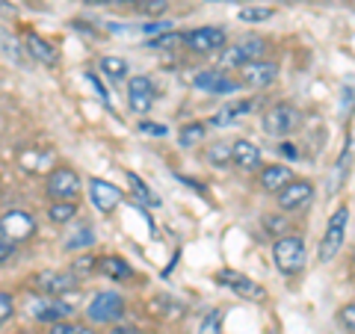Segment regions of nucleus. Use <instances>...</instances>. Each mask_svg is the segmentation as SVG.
I'll return each instance as SVG.
<instances>
[{"instance_id":"nucleus-1","label":"nucleus","mask_w":355,"mask_h":334,"mask_svg":"<svg viewBox=\"0 0 355 334\" xmlns=\"http://www.w3.org/2000/svg\"><path fill=\"white\" fill-rule=\"evenodd\" d=\"M266 51H270V42H266L263 36H246V39H240L234 42L231 48L222 51V69H243V65H249V62H258L266 57Z\"/></svg>"},{"instance_id":"nucleus-2","label":"nucleus","mask_w":355,"mask_h":334,"mask_svg":"<svg viewBox=\"0 0 355 334\" xmlns=\"http://www.w3.org/2000/svg\"><path fill=\"white\" fill-rule=\"evenodd\" d=\"M272 258L279 272L284 275H296L305 266V240L296 237V234H287V237H279L272 246Z\"/></svg>"},{"instance_id":"nucleus-3","label":"nucleus","mask_w":355,"mask_h":334,"mask_svg":"<svg viewBox=\"0 0 355 334\" xmlns=\"http://www.w3.org/2000/svg\"><path fill=\"white\" fill-rule=\"evenodd\" d=\"M347 225H349V207L343 204V207H338L335 213H331L323 240H320V263L335 261V254L343 246V237H347Z\"/></svg>"},{"instance_id":"nucleus-4","label":"nucleus","mask_w":355,"mask_h":334,"mask_svg":"<svg viewBox=\"0 0 355 334\" xmlns=\"http://www.w3.org/2000/svg\"><path fill=\"white\" fill-rule=\"evenodd\" d=\"M125 299H121L119 293L107 290V293H98L92 302H89L86 308V317L92 322H101V326H113V322H119L121 317H125Z\"/></svg>"},{"instance_id":"nucleus-5","label":"nucleus","mask_w":355,"mask_h":334,"mask_svg":"<svg viewBox=\"0 0 355 334\" xmlns=\"http://www.w3.org/2000/svg\"><path fill=\"white\" fill-rule=\"evenodd\" d=\"M0 234L9 243H24L36 234V219H33L27 210H6L0 216Z\"/></svg>"},{"instance_id":"nucleus-6","label":"nucleus","mask_w":355,"mask_h":334,"mask_svg":"<svg viewBox=\"0 0 355 334\" xmlns=\"http://www.w3.org/2000/svg\"><path fill=\"white\" fill-rule=\"evenodd\" d=\"M80 284V278L69 270H44L33 278V287L44 296H62V293H71L74 287Z\"/></svg>"},{"instance_id":"nucleus-7","label":"nucleus","mask_w":355,"mask_h":334,"mask_svg":"<svg viewBox=\"0 0 355 334\" xmlns=\"http://www.w3.org/2000/svg\"><path fill=\"white\" fill-rule=\"evenodd\" d=\"M44 189H48V195L53 198V202H71L74 195H80V177H77L74 169H65V166H60V169H53L48 175V184H44Z\"/></svg>"},{"instance_id":"nucleus-8","label":"nucleus","mask_w":355,"mask_h":334,"mask_svg":"<svg viewBox=\"0 0 355 334\" xmlns=\"http://www.w3.org/2000/svg\"><path fill=\"white\" fill-rule=\"evenodd\" d=\"M216 284L228 287V290H234V293L243 296V299H252V302H263V299H266L263 287H261L258 281H252L249 275L237 272V270H219V272H216Z\"/></svg>"},{"instance_id":"nucleus-9","label":"nucleus","mask_w":355,"mask_h":334,"mask_svg":"<svg viewBox=\"0 0 355 334\" xmlns=\"http://www.w3.org/2000/svg\"><path fill=\"white\" fill-rule=\"evenodd\" d=\"M299 109L291 107V104H275L270 113L263 116V130L270 133V137H287V133H293L299 128Z\"/></svg>"},{"instance_id":"nucleus-10","label":"nucleus","mask_w":355,"mask_h":334,"mask_svg":"<svg viewBox=\"0 0 355 334\" xmlns=\"http://www.w3.org/2000/svg\"><path fill=\"white\" fill-rule=\"evenodd\" d=\"M30 314L33 319H39V322H65L71 314H74V305L71 302H65V299L60 296H44V299H36V302L30 305Z\"/></svg>"},{"instance_id":"nucleus-11","label":"nucleus","mask_w":355,"mask_h":334,"mask_svg":"<svg viewBox=\"0 0 355 334\" xmlns=\"http://www.w3.org/2000/svg\"><path fill=\"white\" fill-rule=\"evenodd\" d=\"M184 44L196 53H214L225 44V30L222 27H198L184 33Z\"/></svg>"},{"instance_id":"nucleus-12","label":"nucleus","mask_w":355,"mask_h":334,"mask_svg":"<svg viewBox=\"0 0 355 334\" xmlns=\"http://www.w3.org/2000/svg\"><path fill=\"white\" fill-rule=\"evenodd\" d=\"M193 86L202 89V92H210V95H231L240 89L237 80H231V77L219 69H205V71L193 74Z\"/></svg>"},{"instance_id":"nucleus-13","label":"nucleus","mask_w":355,"mask_h":334,"mask_svg":"<svg viewBox=\"0 0 355 334\" xmlns=\"http://www.w3.org/2000/svg\"><path fill=\"white\" fill-rule=\"evenodd\" d=\"M89 198H92V204L101 213H113L121 204V189L116 184H107L101 177H95V181H89Z\"/></svg>"},{"instance_id":"nucleus-14","label":"nucleus","mask_w":355,"mask_h":334,"mask_svg":"<svg viewBox=\"0 0 355 334\" xmlns=\"http://www.w3.org/2000/svg\"><path fill=\"white\" fill-rule=\"evenodd\" d=\"M128 107L133 109V113H148V109L154 107V83L148 80V77H130L128 83Z\"/></svg>"},{"instance_id":"nucleus-15","label":"nucleus","mask_w":355,"mask_h":334,"mask_svg":"<svg viewBox=\"0 0 355 334\" xmlns=\"http://www.w3.org/2000/svg\"><path fill=\"white\" fill-rule=\"evenodd\" d=\"M275 198H279L282 210H299V207H305L311 198H314V184H311V181H296V177H293V181L287 184Z\"/></svg>"},{"instance_id":"nucleus-16","label":"nucleus","mask_w":355,"mask_h":334,"mask_svg":"<svg viewBox=\"0 0 355 334\" xmlns=\"http://www.w3.org/2000/svg\"><path fill=\"white\" fill-rule=\"evenodd\" d=\"M275 77H279V65L270 60L243 65V83L246 86H270V83H275Z\"/></svg>"},{"instance_id":"nucleus-17","label":"nucleus","mask_w":355,"mask_h":334,"mask_svg":"<svg viewBox=\"0 0 355 334\" xmlns=\"http://www.w3.org/2000/svg\"><path fill=\"white\" fill-rule=\"evenodd\" d=\"M231 157H234V166L243 172H254L261 169V148L254 146L249 139H237L234 146H231Z\"/></svg>"},{"instance_id":"nucleus-18","label":"nucleus","mask_w":355,"mask_h":334,"mask_svg":"<svg viewBox=\"0 0 355 334\" xmlns=\"http://www.w3.org/2000/svg\"><path fill=\"white\" fill-rule=\"evenodd\" d=\"M24 44H27V51H30V57L36 60V62H42V65H57L60 62V53L53 51V44H48L42 36H36V33H27L24 36Z\"/></svg>"},{"instance_id":"nucleus-19","label":"nucleus","mask_w":355,"mask_h":334,"mask_svg":"<svg viewBox=\"0 0 355 334\" xmlns=\"http://www.w3.org/2000/svg\"><path fill=\"white\" fill-rule=\"evenodd\" d=\"M291 181H293V172L287 169V166H282V163L266 166V169L261 172V186L266 189V193H275V195H279Z\"/></svg>"},{"instance_id":"nucleus-20","label":"nucleus","mask_w":355,"mask_h":334,"mask_svg":"<svg viewBox=\"0 0 355 334\" xmlns=\"http://www.w3.org/2000/svg\"><path fill=\"white\" fill-rule=\"evenodd\" d=\"M252 109H254V101H249V98H243V101H231L228 107H222L219 113L214 116V125H219V128L237 125V121H240L243 116H249Z\"/></svg>"},{"instance_id":"nucleus-21","label":"nucleus","mask_w":355,"mask_h":334,"mask_svg":"<svg viewBox=\"0 0 355 334\" xmlns=\"http://www.w3.org/2000/svg\"><path fill=\"white\" fill-rule=\"evenodd\" d=\"M98 272L107 275V278H113V281H125V278L133 275L130 263H125L121 258H116V254H110V258H101V261H98Z\"/></svg>"},{"instance_id":"nucleus-22","label":"nucleus","mask_w":355,"mask_h":334,"mask_svg":"<svg viewBox=\"0 0 355 334\" xmlns=\"http://www.w3.org/2000/svg\"><path fill=\"white\" fill-rule=\"evenodd\" d=\"M95 243V231L89 228V225H77L69 237H65V252H80V249H89Z\"/></svg>"},{"instance_id":"nucleus-23","label":"nucleus","mask_w":355,"mask_h":334,"mask_svg":"<svg viewBox=\"0 0 355 334\" xmlns=\"http://www.w3.org/2000/svg\"><path fill=\"white\" fill-rule=\"evenodd\" d=\"M128 184H130V189H133V195L139 198V202H146V204H151V207H160V198L151 193V189L142 184V177L139 175H133V172H128Z\"/></svg>"},{"instance_id":"nucleus-24","label":"nucleus","mask_w":355,"mask_h":334,"mask_svg":"<svg viewBox=\"0 0 355 334\" xmlns=\"http://www.w3.org/2000/svg\"><path fill=\"white\" fill-rule=\"evenodd\" d=\"M202 139H205V125H202V121H193V125L181 128V133H178V142H181V148H193Z\"/></svg>"},{"instance_id":"nucleus-25","label":"nucleus","mask_w":355,"mask_h":334,"mask_svg":"<svg viewBox=\"0 0 355 334\" xmlns=\"http://www.w3.org/2000/svg\"><path fill=\"white\" fill-rule=\"evenodd\" d=\"M48 216H51V222H57V225H65V222H71L77 216V207L71 202H53Z\"/></svg>"},{"instance_id":"nucleus-26","label":"nucleus","mask_w":355,"mask_h":334,"mask_svg":"<svg viewBox=\"0 0 355 334\" xmlns=\"http://www.w3.org/2000/svg\"><path fill=\"white\" fill-rule=\"evenodd\" d=\"M101 71L110 77V80H121L128 74V62L121 57H104L101 60Z\"/></svg>"},{"instance_id":"nucleus-27","label":"nucleus","mask_w":355,"mask_h":334,"mask_svg":"<svg viewBox=\"0 0 355 334\" xmlns=\"http://www.w3.org/2000/svg\"><path fill=\"white\" fill-rule=\"evenodd\" d=\"M207 160L219 166V169H225L228 163H234V157H231V146H225V142H216V146L207 148Z\"/></svg>"},{"instance_id":"nucleus-28","label":"nucleus","mask_w":355,"mask_h":334,"mask_svg":"<svg viewBox=\"0 0 355 334\" xmlns=\"http://www.w3.org/2000/svg\"><path fill=\"white\" fill-rule=\"evenodd\" d=\"M151 51H166V48H181L184 44V33H163V36H154L151 42Z\"/></svg>"},{"instance_id":"nucleus-29","label":"nucleus","mask_w":355,"mask_h":334,"mask_svg":"<svg viewBox=\"0 0 355 334\" xmlns=\"http://www.w3.org/2000/svg\"><path fill=\"white\" fill-rule=\"evenodd\" d=\"M266 18H272L270 6H246V9H240V21H246V24H258V21H266Z\"/></svg>"},{"instance_id":"nucleus-30","label":"nucleus","mask_w":355,"mask_h":334,"mask_svg":"<svg viewBox=\"0 0 355 334\" xmlns=\"http://www.w3.org/2000/svg\"><path fill=\"white\" fill-rule=\"evenodd\" d=\"M198 334H222V310H210L198 322Z\"/></svg>"},{"instance_id":"nucleus-31","label":"nucleus","mask_w":355,"mask_h":334,"mask_svg":"<svg viewBox=\"0 0 355 334\" xmlns=\"http://www.w3.org/2000/svg\"><path fill=\"white\" fill-rule=\"evenodd\" d=\"M48 334H95L89 326H74V322H53V326L48 328Z\"/></svg>"},{"instance_id":"nucleus-32","label":"nucleus","mask_w":355,"mask_h":334,"mask_svg":"<svg viewBox=\"0 0 355 334\" xmlns=\"http://www.w3.org/2000/svg\"><path fill=\"white\" fill-rule=\"evenodd\" d=\"M139 12H146V15H163L166 9H169V3L166 0H139Z\"/></svg>"},{"instance_id":"nucleus-33","label":"nucleus","mask_w":355,"mask_h":334,"mask_svg":"<svg viewBox=\"0 0 355 334\" xmlns=\"http://www.w3.org/2000/svg\"><path fill=\"white\" fill-rule=\"evenodd\" d=\"M71 272H74L77 278H80V275H92V272H98V261H95V258H80V261H74Z\"/></svg>"},{"instance_id":"nucleus-34","label":"nucleus","mask_w":355,"mask_h":334,"mask_svg":"<svg viewBox=\"0 0 355 334\" xmlns=\"http://www.w3.org/2000/svg\"><path fill=\"white\" fill-rule=\"evenodd\" d=\"M338 319H340V326H343V328L355 334V302L343 305V308H340V317H338Z\"/></svg>"},{"instance_id":"nucleus-35","label":"nucleus","mask_w":355,"mask_h":334,"mask_svg":"<svg viewBox=\"0 0 355 334\" xmlns=\"http://www.w3.org/2000/svg\"><path fill=\"white\" fill-rule=\"evenodd\" d=\"M15 314V302H12V296L9 293H0V326H3V322L9 319Z\"/></svg>"},{"instance_id":"nucleus-36","label":"nucleus","mask_w":355,"mask_h":334,"mask_svg":"<svg viewBox=\"0 0 355 334\" xmlns=\"http://www.w3.org/2000/svg\"><path fill=\"white\" fill-rule=\"evenodd\" d=\"M142 33H146V36H163V33H169V24H166V21H154V24H146L142 27Z\"/></svg>"},{"instance_id":"nucleus-37","label":"nucleus","mask_w":355,"mask_h":334,"mask_svg":"<svg viewBox=\"0 0 355 334\" xmlns=\"http://www.w3.org/2000/svg\"><path fill=\"white\" fill-rule=\"evenodd\" d=\"M15 254V243H9V240H0V263H6L9 258Z\"/></svg>"},{"instance_id":"nucleus-38","label":"nucleus","mask_w":355,"mask_h":334,"mask_svg":"<svg viewBox=\"0 0 355 334\" xmlns=\"http://www.w3.org/2000/svg\"><path fill=\"white\" fill-rule=\"evenodd\" d=\"M92 6H128V3H139V0H86Z\"/></svg>"},{"instance_id":"nucleus-39","label":"nucleus","mask_w":355,"mask_h":334,"mask_svg":"<svg viewBox=\"0 0 355 334\" xmlns=\"http://www.w3.org/2000/svg\"><path fill=\"white\" fill-rule=\"evenodd\" d=\"M139 128L146 130V133H157V137H163V133H166V128H163V125H148V121H142Z\"/></svg>"},{"instance_id":"nucleus-40","label":"nucleus","mask_w":355,"mask_h":334,"mask_svg":"<svg viewBox=\"0 0 355 334\" xmlns=\"http://www.w3.org/2000/svg\"><path fill=\"white\" fill-rule=\"evenodd\" d=\"M282 154H284V157H291V160L299 157V151L293 148V142H284V146H282Z\"/></svg>"},{"instance_id":"nucleus-41","label":"nucleus","mask_w":355,"mask_h":334,"mask_svg":"<svg viewBox=\"0 0 355 334\" xmlns=\"http://www.w3.org/2000/svg\"><path fill=\"white\" fill-rule=\"evenodd\" d=\"M6 0H0V12H3L6 18H15V6H3Z\"/></svg>"},{"instance_id":"nucleus-42","label":"nucleus","mask_w":355,"mask_h":334,"mask_svg":"<svg viewBox=\"0 0 355 334\" xmlns=\"http://www.w3.org/2000/svg\"><path fill=\"white\" fill-rule=\"evenodd\" d=\"M110 334H133V328H128V326H116V328H110Z\"/></svg>"},{"instance_id":"nucleus-43","label":"nucleus","mask_w":355,"mask_h":334,"mask_svg":"<svg viewBox=\"0 0 355 334\" xmlns=\"http://www.w3.org/2000/svg\"><path fill=\"white\" fill-rule=\"evenodd\" d=\"M207 3H243V0H207Z\"/></svg>"},{"instance_id":"nucleus-44","label":"nucleus","mask_w":355,"mask_h":334,"mask_svg":"<svg viewBox=\"0 0 355 334\" xmlns=\"http://www.w3.org/2000/svg\"><path fill=\"white\" fill-rule=\"evenodd\" d=\"M352 275H355V254H352Z\"/></svg>"}]
</instances>
